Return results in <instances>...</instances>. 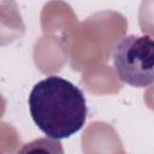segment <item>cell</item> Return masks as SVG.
<instances>
[{
	"label": "cell",
	"instance_id": "obj_1",
	"mask_svg": "<svg viewBox=\"0 0 154 154\" xmlns=\"http://www.w3.org/2000/svg\"><path fill=\"white\" fill-rule=\"evenodd\" d=\"M28 102L34 123L52 140L71 137L87 120L88 108L82 90L59 76L38 81L31 89Z\"/></svg>",
	"mask_w": 154,
	"mask_h": 154
},
{
	"label": "cell",
	"instance_id": "obj_2",
	"mask_svg": "<svg viewBox=\"0 0 154 154\" xmlns=\"http://www.w3.org/2000/svg\"><path fill=\"white\" fill-rule=\"evenodd\" d=\"M118 78L132 87L144 88L153 84L154 42L148 35L123 37L112 53Z\"/></svg>",
	"mask_w": 154,
	"mask_h": 154
}]
</instances>
